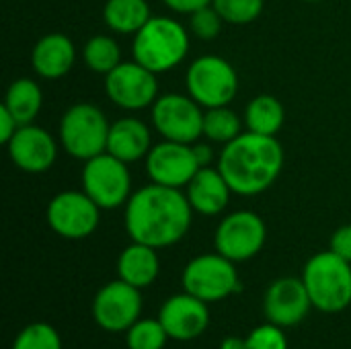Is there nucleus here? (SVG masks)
<instances>
[{
    "label": "nucleus",
    "mask_w": 351,
    "mask_h": 349,
    "mask_svg": "<svg viewBox=\"0 0 351 349\" xmlns=\"http://www.w3.org/2000/svg\"><path fill=\"white\" fill-rule=\"evenodd\" d=\"M162 2H165L173 12H179V14H193L195 10L210 6L214 0H162Z\"/></svg>",
    "instance_id": "473e14b6"
},
{
    "label": "nucleus",
    "mask_w": 351,
    "mask_h": 349,
    "mask_svg": "<svg viewBox=\"0 0 351 349\" xmlns=\"http://www.w3.org/2000/svg\"><path fill=\"white\" fill-rule=\"evenodd\" d=\"M105 95L125 111H140L152 107L158 99V80L152 70L136 60L121 62L105 76Z\"/></svg>",
    "instance_id": "ddd939ff"
},
{
    "label": "nucleus",
    "mask_w": 351,
    "mask_h": 349,
    "mask_svg": "<svg viewBox=\"0 0 351 349\" xmlns=\"http://www.w3.org/2000/svg\"><path fill=\"white\" fill-rule=\"evenodd\" d=\"M74 62H76V47L72 39L64 33L43 35L31 51L33 70L45 80H58L66 76L72 70Z\"/></svg>",
    "instance_id": "6ab92c4d"
},
{
    "label": "nucleus",
    "mask_w": 351,
    "mask_h": 349,
    "mask_svg": "<svg viewBox=\"0 0 351 349\" xmlns=\"http://www.w3.org/2000/svg\"><path fill=\"white\" fill-rule=\"evenodd\" d=\"M160 274L158 249L132 241L117 257V278L144 290L156 282Z\"/></svg>",
    "instance_id": "412c9836"
},
{
    "label": "nucleus",
    "mask_w": 351,
    "mask_h": 349,
    "mask_svg": "<svg viewBox=\"0 0 351 349\" xmlns=\"http://www.w3.org/2000/svg\"><path fill=\"white\" fill-rule=\"evenodd\" d=\"M146 160V175L150 177V183L183 189L189 185V181L195 177V173L202 169L193 144L162 140L160 144H154L148 152Z\"/></svg>",
    "instance_id": "4468645a"
},
{
    "label": "nucleus",
    "mask_w": 351,
    "mask_h": 349,
    "mask_svg": "<svg viewBox=\"0 0 351 349\" xmlns=\"http://www.w3.org/2000/svg\"><path fill=\"white\" fill-rule=\"evenodd\" d=\"M185 189L193 212H197L199 216L222 214L228 208L232 195V189L218 167H202Z\"/></svg>",
    "instance_id": "a211bd4d"
},
{
    "label": "nucleus",
    "mask_w": 351,
    "mask_h": 349,
    "mask_svg": "<svg viewBox=\"0 0 351 349\" xmlns=\"http://www.w3.org/2000/svg\"><path fill=\"white\" fill-rule=\"evenodd\" d=\"M220 173L232 193L253 197L267 191L284 169V148L276 136L243 132L218 154Z\"/></svg>",
    "instance_id": "f03ea898"
},
{
    "label": "nucleus",
    "mask_w": 351,
    "mask_h": 349,
    "mask_svg": "<svg viewBox=\"0 0 351 349\" xmlns=\"http://www.w3.org/2000/svg\"><path fill=\"white\" fill-rule=\"evenodd\" d=\"M302 282L315 311L337 315L351 306V263L333 251L313 255L304 263Z\"/></svg>",
    "instance_id": "20e7f679"
},
{
    "label": "nucleus",
    "mask_w": 351,
    "mask_h": 349,
    "mask_svg": "<svg viewBox=\"0 0 351 349\" xmlns=\"http://www.w3.org/2000/svg\"><path fill=\"white\" fill-rule=\"evenodd\" d=\"M189 31L171 16H150L134 35V60L154 74L177 68L189 53Z\"/></svg>",
    "instance_id": "7ed1b4c3"
},
{
    "label": "nucleus",
    "mask_w": 351,
    "mask_h": 349,
    "mask_svg": "<svg viewBox=\"0 0 351 349\" xmlns=\"http://www.w3.org/2000/svg\"><path fill=\"white\" fill-rule=\"evenodd\" d=\"M313 302L302 278H278L263 294V315L269 323L292 329L298 327L311 313Z\"/></svg>",
    "instance_id": "2eb2a0df"
},
{
    "label": "nucleus",
    "mask_w": 351,
    "mask_h": 349,
    "mask_svg": "<svg viewBox=\"0 0 351 349\" xmlns=\"http://www.w3.org/2000/svg\"><path fill=\"white\" fill-rule=\"evenodd\" d=\"M189 97L204 109L224 107L239 93V74L234 66L220 56H202L193 60L185 74Z\"/></svg>",
    "instance_id": "6e6552de"
},
{
    "label": "nucleus",
    "mask_w": 351,
    "mask_h": 349,
    "mask_svg": "<svg viewBox=\"0 0 351 349\" xmlns=\"http://www.w3.org/2000/svg\"><path fill=\"white\" fill-rule=\"evenodd\" d=\"M267 241V226L257 212L237 210L226 214L216 232L214 247L234 263H245L261 253Z\"/></svg>",
    "instance_id": "1a4fd4ad"
},
{
    "label": "nucleus",
    "mask_w": 351,
    "mask_h": 349,
    "mask_svg": "<svg viewBox=\"0 0 351 349\" xmlns=\"http://www.w3.org/2000/svg\"><path fill=\"white\" fill-rule=\"evenodd\" d=\"M222 23H224L222 16L218 14V10L212 4L189 14V31H191V35H195L202 41L216 39L222 31Z\"/></svg>",
    "instance_id": "c756f323"
},
{
    "label": "nucleus",
    "mask_w": 351,
    "mask_h": 349,
    "mask_svg": "<svg viewBox=\"0 0 351 349\" xmlns=\"http://www.w3.org/2000/svg\"><path fill=\"white\" fill-rule=\"evenodd\" d=\"M220 349H247V337H239V335H228L222 339Z\"/></svg>",
    "instance_id": "c9c22d12"
},
{
    "label": "nucleus",
    "mask_w": 351,
    "mask_h": 349,
    "mask_svg": "<svg viewBox=\"0 0 351 349\" xmlns=\"http://www.w3.org/2000/svg\"><path fill=\"white\" fill-rule=\"evenodd\" d=\"M125 348L128 349H165L171 339L156 319H138L125 333Z\"/></svg>",
    "instance_id": "bb28decb"
},
{
    "label": "nucleus",
    "mask_w": 351,
    "mask_h": 349,
    "mask_svg": "<svg viewBox=\"0 0 351 349\" xmlns=\"http://www.w3.org/2000/svg\"><path fill=\"white\" fill-rule=\"evenodd\" d=\"M183 290L212 304L230 298L241 292V278L237 263L216 253H204L193 257L181 274Z\"/></svg>",
    "instance_id": "423d86ee"
},
{
    "label": "nucleus",
    "mask_w": 351,
    "mask_h": 349,
    "mask_svg": "<svg viewBox=\"0 0 351 349\" xmlns=\"http://www.w3.org/2000/svg\"><path fill=\"white\" fill-rule=\"evenodd\" d=\"M12 165L25 173L39 175L53 167L58 158V144L53 136L41 125H21L6 144Z\"/></svg>",
    "instance_id": "f3484780"
},
{
    "label": "nucleus",
    "mask_w": 351,
    "mask_h": 349,
    "mask_svg": "<svg viewBox=\"0 0 351 349\" xmlns=\"http://www.w3.org/2000/svg\"><path fill=\"white\" fill-rule=\"evenodd\" d=\"M243 121L228 105L212 107L204 113V136L214 144H228L243 134Z\"/></svg>",
    "instance_id": "a878e982"
},
{
    "label": "nucleus",
    "mask_w": 351,
    "mask_h": 349,
    "mask_svg": "<svg viewBox=\"0 0 351 349\" xmlns=\"http://www.w3.org/2000/svg\"><path fill=\"white\" fill-rule=\"evenodd\" d=\"M193 152L199 163V167H212L214 163V150L208 142H193Z\"/></svg>",
    "instance_id": "f704fd0d"
},
{
    "label": "nucleus",
    "mask_w": 351,
    "mask_h": 349,
    "mask_svg": "<svg viewBox=\"0 0 351 349\" xmlns=\"http://www.w3.org/2000/svg\"><path fill=\"white\" fill-rule=\"evenodd\" d=\"M2 105L10 111L19 125H27L33 123L35 117L39 115L43 105V93L33 78H16L6 88Z\"/></svg>",
    "instance_id": "5701e85b"
},
{
    "label": "nucleus",
    "mask_w": 351,
    "mask_h": 349,
    "mask_svg": "<svg viewBox=\"0 0 351 349\" xmlns=\"http://www.w3.org/2000/svg\"><path fill=\"white\" fill-rule=\"evenodd\" d=\"M152 148L150 128L138 117H121L111 123L107 138V152L132 165L148 156Z\"/></svg>",
    "instance_id": "aec40b11"
},
{
    "label": "nucleus",
    "mask_w": 351,
    "mask_h": 349,
    "mask_svg": "<svg viewBox=\"0 0 351 349\" xmlns=\"http://www.w3.org/2000/svg\"><path fill=\"white\" fill-rule=\"evenodd\" d=\"M210 304L189 292L169 296L158 309V321L175 341H193L210 327Z\"/></svg>",
    "instance_id": "dca6fc26"
},
{
    "label": "nucleus",
    "mask_w": 351,
    "mask_h": 349,
    "mask_svg": "<svg viewBox=\"0 0 351 349\" xmlns=\"http://www.w3.org/2000/svg\"><path fill=\"white\" fill-rule=\"evenodd\" d=\"M247 349H290L286 329H282L269 321L255 327L247 335Z\"/></svg>",
    "instance_id": "7c9ffc66"
},
{
    "label": "nucleus",
    "mask_w": 351,
    "mask_h": 349,
    "mask_svg": "<svg viewBox=\"0 0 351 349\" xmlns=\"http://www.w3.org/2000/svg\"><path fill=\"white\" fill-rule=\"evenodd\" d=\"M82 58L90 72L107 76L117 64H121V47L109 35H93L82 49Z\"/></svg>",
    "instance_id": "393cba45"
},
{
    "label": "nucleus",
    "mask_w": 351,
    "mask_h": 349,
    "mask_svg": "<svg viewBox=\"0 0 351 349\" xmlns=\"http://www.w3.org/2000/svg\"><path fill=\"white\" fill-rule=\"evenodd\" d=\"M193 208L181 189L148 183L136 189L123 212V226L132 241L167 249L185 239Z\"/></svg>",
    "instance_id": "f257e3e1"
},
{
    "label": "nucleus",
    "mask_w": 351,
    "mask_h": 349,
    "mask_svg": "<svg viewBox=\"0 0 351 349\" xmlns=\"http://www.w3.org/2000/svg\"><path fill=\"white\" fill-rule=\"evenodd\" d=\"M109 128L111 123L97 105L76 103L60 119V144L72 158L88 160L107 152Z\"/></svg>",
    "instance_id": "39448f33"
},
{
    "label": "nucleus",
    "mask_w": 351,
    "mask_h": 349,
    "mask_svg": "<svg viewBox=\"0 0 351 349\" xmlns=\"http://www.w3.org/2000/svg\"><path fill=\"white\" fill-rule=\"evenodd\" d=\"M19 121L10 115V111L2 105L0 107V142L2 144H8V140L14 136V132L19 130Z\"/></svg>",
    "instance_id": "72a5a7b5"
},
{
    "label": "nucleus",
    "mask_w": 351,
    "mask_h": 349,
    "mask_svg": "<svg viewBox=\"0 0 351 349\" xmlns=\"http://www.w3.org/2000/svg\"><path fill=\"white\" fill-rule=\"evenodd\" d=\"M304 2H323V0H304Z\"/></svg>",
    "instance_id": "e433bc0d"
},
{
    "label": "nucleus",
    "mask_w": 351,
    "mask_h": 349,
    "mask_svg": "<svg viewBox=\"0 0 351 349\" xmlns=\"http://www.w3.org/2000/svg\"><path fill=\"white\" fill-rule=\"evenodd\" d=\"M10 349H64V344L53 325L35 321L16 333Z\"/></svg>",
    "instance_id": "cd10ccee"
},
{
    "label": "nucleus",
    "mask_w": 351,
    "mask_h": 349,
    "mask_svg": "<svg viewBox=\"0 0 351 349\" xmlns=\"http://www.w3.org/2000/svg\"><path fill=\"white\" fill-rule=\"evenodd\" d=\"M152 125L162 140L193 144L204 136V107L189 95L167 93L158 95L150 107Z\"/></svg>",
    "instance_id": "9d476101"
},
{
    "label": "nucleus",
    "mask_w": 351,
    "mask_h": 349,
    "mask_svg": "<svg viewBox=\"0 0 351 349\" xmlns=\"http://www.w3.org/2000/svg\"><path fill=\"white\" fill-rule=\"evenodd\" d=\"M329 251L351 263V224H343L333 232L329 241Z\"/></svg>",
    "instance_id": "2f4dec72"
},
{
    "label": "nucleus",
    "mask_w": 351,
    "mask_h": 349,
    "mask_svg": "<svg viewBox=\"0 0 351 349\" xmlns=\"http://www.w3.org/2000/svg\"><path fill=\"white\" fill-rule=\"evenodd\" d=\"M286 121L284 105L274 95H257L245 107L247 132L261 136H278Z\"/></svg>",
    "instance_id": "b1692460"
},
{
    "label": "nucleus",
    "mask_w": 351,
    "mask_h": 349,
    "mask_svg": "<svg viewBox=\"0 0 351 349\" xmlns=\"http://www.w3.org/2000/svg\"><path fill=\"white\" fill-rule=\"evenodd\" d=\"M82 191L101 210H115L125 206L134 193L130 165L109 152H101L84 160Z\"/></svg>",
    "instance_id": "0eeeda50"
},
{
    "label": "nucleus",
    "mask_w": 351,
    "mask_h": 349,
    "mask_svg": "<svg viewBox=\"0 0 351 349\" xmlns=\"http://www.w3.org/2000/svg\"><path fill=\"white\" fill-rule=\"evenodd\" d=\"M142 290L117 278L99 288L90 304V315L99 329L107 333H125L142 319Z\"/></svg>",
    "instance_id": "9b49d317"
},
{
    "label": "nucleus",
    "mask_w": 351,
    "mask_h": 349,
    "mask_svg": "<svg viewBox=\"0 0 351 349\" xmlns=\"http://www.w3.org/2000/svg\"><path fill=\"white\" fill-rule=\"evenodd\" d=\"M150 16V4L146 0H107L103 6L105 25L119 35H136Z\"/></svg>",
    "instance_id": "4be33fe9"
},
{
    "label": "nucleus",
    "mask_w": 351,
    "mask_h": 349,
    "mask_svg": "<svg viewBox=\"0 0 351 349\" xmlns=\"http://www.w3.org/2000/svg\"><path fill=\"white\" fill-rule=\"evenodd\" d=\"M212 6L218 10L224 23L249 25L261 16L265 0H214Z\"/></svg>",
    "instance_id": "c85d7f7f"
},
{
    "label": "nucleus",
    "mask_w": 351,
    "mask_h": 349,
    "mask_svg": "<svg viewBox=\"0 0 351 349\" xmlns=\"http://www.w3.org/2000/svg\"><path fill=\"white\" fill-rule=\"evenodd\" d=\"M49 228L66 241L90 237L101 222V208L84 191H60L51 197L45 212Z\"/></svg>",
    "instance_id": "f8f14e48"
}]
</instances>
